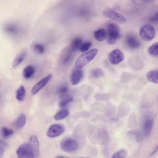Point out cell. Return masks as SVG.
Instances as JSON below:
<instances>
[{"mask_svg": "<svg viewBox=\"0 0 158 158\" xmlns=\"http://www.w3.org/2000/svg\"><path fill=\"white\" fill-rule=\"evenodd\" d=\"M94 38L98 41H102L106 37V32L103 29L100 28L95 31L94 33Z\"/></svg>", "mask_w": 158, "mask_h": 158, "instance_id": "7402d4cb", "label": "cell"}, {"mask_svg": "<svg viewBox=\"0 0 158 158\" xmlns=\"http://www.w3.org/2000/svg\"><path fill=\"white\" fill-rule=\"evenodd\" d=\"M68 91L67 86L64 85L60 87L58 90L59 94L61 96H64L66 95Z\"/></svg>", "mask_w": 158, "mask_h": 158, "instance_id": "d590c367", "label": "cell"}, {"mask_svg": "<svg viewBox=\"0 0 158 158\" xmlns=\"http://www.w3.org/2000/svg\"><path fill=\"white\" fill-rule=\"evenodd\" d=\"M92 43L91 42H87L81 44L79 48V51L81 52H85L88 51L91 47Z\"/></svg>", "mask_w": 158, "mask_h": 158, "instance_id": "e575fe53", "label": "cell"}, {"mask_svg": "<svg viewBox=\"0 0 158 158\" xmlns=\"http://www.w3.org/2000/svg\"><path fill=\"white\" fill-rule=\"evenodd\" d=\"M121 123H119L117 124L115 126L112 128L111 130V135H114L118 132L121 127Z\"/></svg>", "mask_w": 158, "mask_h": 158, "instance_id": "ab89813d", "label": "cell"}, {"mask_svg": "<svg viewBox=\"0 0 158 158\" xmlns=\"http://www.w3.org/2000/svg\"><path fill=\"white\" fill-rule=\"evenodd\" d=\"M119 120V119L117 118H111L110 119V121L112 123H115L117 122Z\"/></svg>", "mask_w": 158, "mask_h": 158, "instance_id": "ee69618b", "label": "cell"}, {"mask_svg": "<svg viewBox=\"0 0 158 158\" xmlns=\"http://www.w3.org/2000/svg\"><path fill=\"white\" fill-rule=\"evenodd\" d=\"M91 76L95 78H99L105 75L104 71L99 69H93L91 71Z\"/></svg>", "mask_w": 158, "mask_h": 158, "instance_id": "4dcf8cb0", "label": "cell"}, {"mask_svg": "<svg viewBox=\"0 0 158 158\" xmlns=\"http://www.w3.org/2000/svg\"><path fill=\"white\" fill-rule=\"evenodd\" d=\"M26 122L25 115L23 113L21 114L14 123L15 127L17 129H21L24 126Z\"/></svg>", "mask_w": 158, "mask_h": 158, "instance_id": "44dd1931", "label": "cell"}, {"mask_svg": "<svg viewBox=\"0 0 158 158\" xmlns=\"http://www.w3.org/2000/svg\"><path fill=\"white\" fill-rule=\"evenodd\" d=\"M26 94V91L24 86L21 85L17 89L16 92V98L19 101L23 100Z\"/></svg>", "mask_w": 158, "mask_h": 158, "instance_id": "d4e9b609", "label": "cell"}, {"mask_svg": "<svg viewBox=\"0 0 158 158\" xmlns=\"http://www.w3.org/2000/svg\"><path fill=\"white\" fill-rule=\"evenodd\" d=\"M107 144L104 145V146L102 148V153L105 157H108L110 155V150L109 145Z\"/></svg>", "mask_w": 158, "mask_h": 158, "instance_id": "f35d334b", "label": "cell"}, {"mask_svg": "<svg viewBox=\"0 0 158 158\" xmlns=\"http://www.w3.org/2000/svg\"><path fill=\"white\" fill-rule=\"evenodd\" d=\"M153 121L148 118L144 122L143 126V133L145 136H147L150 133L153 126Z\"/></svg>", "mask_w": 158, "mask_h": 158, "instance_id": "e0dca14e", "label": "cell"}, {"mask_svg": "<svg viewBox=\"0 0 158 158\" xmlns=\"http://www.w3.org/2000/svg\"><path fill=\"white\" fill-rule=\"evenodd\" d=\"M86 154L89 156L95 157L98 155V151L95 147L90 146L88 147L86 150Z\"/></svg>", "mask_w": 158, "mask_h": 158, "instance_id": "1f68e13d", "label": "cell"}, {"mask_svg": "<svg viewBox=\"0 0 158 158\" xmlns=\"http://www.w3.org/2000/svg\"><path fill=\"white\" fill-rule=\"evenodd\" d=\"M65 128L62 125L53 124L51 125L47 132V135L50 138H55L62 134L64 131Z\"/></svg>", "mask_w": 158, "mask_h": 158, "instance_id": "52a82bcc", "label": "cell"}, {"mask_svg": "<svg viewBox=\"0 0 158 158\" xmlns=\"http://www.w3.org/2000/svg\"><path fill=\"white\" fill-rule=\"evenodd\" d=\"M28 143L33 151L35 157H38L39 155V143L36 136L34 135L31 136Z\"/></svg>", "mask_w": 158, "mask_h": 158, "instance_id": "7c38bea8", "label": "cell"}, {"mask_svg": "<svg viewBox=\"0 0 158 158\" xmlns=\"http://www.w3.org/2000/svg\"><path fill=\"white\" fill-rule=\"evenodd\" d=\"M116 107L111 103H108L104 106L103 112L104 116L107 117H111L115 114Z\"/></svg>", "mask_w": 158, "mask_h": 158, "instance_id": "5bb4252c", "label": "cell"}, {"mask_svg": "<svg viewBox=\"0 0 158 158\" xmlns=\"http://www.w3.org/2000/svg\"><path fill=\"white\" fill-rule=\"evenodd\" d=\"M147 77L150 82L158 83V69L149 71L147 74Z\"/></svg>", "mask_w": 158, "mask_h": 158, "instance_id": "d6986e66", "label": "cell"}, {"mask_svg": "<svg viewBox=\"0 0 158 158\" xmlns=\"http://www.w3.org/2000/svg\"><path fill=\"white\" fill-rule=\"evenodd\" d=\"M52 77V75L49 74L41 79L32 88L31 90V93L34 95L37 93L50 81Z\"/></svg>", "mask_w": 158, "mask_h": 158, "instance_id": "30bf717a", "label": "cell"}, {"mask_svg": "<svg viewBox=\"0 0 158 158\" xmlns=\"http://www.w3.org/2000/svg\"><path fill=\"white\" fill-rule=\"evenodd\" d=\"M31 48L34 52L39 54H43L45 50L42 44L35 42L31 44Z\"/></svg>", "mask_w": 158, "mask_h": 158, "instance_id": "603a6c76", "label": "cell"}, {"mask_svg": "<svg viewBox=\"0 0 158 158\" xmlns=\"http://www.w3.org/2000/svg\"><path fill=\"white\" fill-rule=\"evenodd\" d=\"M27 52L25 50L20 51L15 56L12 62V66L13 68H15L23 61L26 56Z\"/></svg>", "mask_w": 158, "mask_h": 158, "instance_id": "9a60e30c", "label": "cell"}, {"mask_svg": "<svg viewBox=\"0 0 158 158\" xmlns=\"http://www.w3.org/2000/svg\"><path fill=\"white\" fill-rule=\"evenodd\" d=\"M148 52L151 56L156 57L158 56V42L154 43L148 48Z\"/></svg>", "mask_w": 158, "mask_h": 158, "instance_id": "4316f807", "label": "cell"}, {"mask_svg": "<svg viewBox=\"0 0 158 158\" xmlns=\"http://www.w3.org/2000/svg\"><path fill=\"white\" fill-rule=\"evenodd\" d=\"M104 106L99 103H95L92 105V108L94 110L101 111H103Z\"/></svg>", "mask_w": 158, "mask_h": 158, "instance_id": "8d00e7d4", "label": "cell"}, {"mask_svg": "<svg viewBox=\"0 0 158 158\" xmlns=\"http://www.w3.org/2000/svg\"><path fill=\"white\" fill-rule=\"evenodd\" d=\"M35 69L32 66L28 65L24 69L23 74L24 77L27 79L30 78L34 73Z\"/></svg>", "mask_w": 158, "mask_h": 158, "instance_id": "cb8c5ba5", "label": "cell"}, {"mask_svg": "<svg viewBox=\"0 0 158 158\" xmlns=\"http://www.w3.org/2000/svg\"><path fill=\"white\" fill-rule=\"evenodd\" d=\"M72 52L69 49L62 53L59 58L60 63L63 65L67 64L71 60L72 57Z\"/></svg>", "mask_w": 158, "mask_h": 158, "instance_id": "2e32d148", "label": "cell"}, {"mask_svg": "<svg viewBox=\"0 0 158 158\" xmlns=\"http://www.w3.org/2000/svg\"><path fill=\"white\" fill-rule=\"evenodd\" d=\"M128 110V108L127 104L123 102H121L118 110V116L120 118L125 116L127 114Z\"/></svg>", "mask_w": 158, "mask_h": 158, "instance_id": "ac0fdd59", "label": "cell"}, {"mask_svg": "<svg viewBox=\"0 0 158 158\" xmlns=\"http://www.w3.org/2000/svg\"><path fill=\"white\" fill-rule=\"evenodd\" d=\"M155 32L154 28L151 25L146 24L140 28L139 35L142 39L145 41H148L152 40L154 38Z\"/></svg>", "mask_w": 158, "mask_h": 158, "instance_id": "8992f818", "label": "cell"}, {"mask_svg": "<svg viewBox=\"0 0 158 158\" xmlns=\"http://www.w3.org/2000/svg\"><path fill=\"white\" fill-rule=\"evenodd\" d=\"M151 20L153 22H158V12L152 18Z\"/></svg>", "mask_w": 158, "mask_h": 158, "instance_id": "b9f144b4", "label": "cell"}, {"mask_svg": "<svg viewBox=\"0 0 158 158\" xmlns=\"http://www.w3.org/2000/svg\"><path fill=\"white\" fill-rule=\"evenodd\" d=\"M158 150V145L155 147L154 150L150 153L149 156H152L154 155Z\"/></svg>", "mask_w": 158, "mask_h": 158, "instance_id": "60d3db41", "label": "cell"}, {"mask_svg": "<svg viewBox=\"0 0 158 158\" xmlns=\"http://www.w3.org/2000/svg\"><path fill=\"white\" fill-rule=\"evenodd\" d=\"M91 139L93 144L104 145L109 141L110 136L105 129L96 128L91 134Z\"/></svg>", "mask_w": 158, "mask_h": 158, "instance_id": "6da1fadb", "label": "cell"}, {"mask_svg": "<svg viewBox=\"0 0 158 158\" xmlns=\"http://www.w3.org/2000/svg\"><path fill=\"white\" fill-rule=\"evenodd\" d=\"M104 15L106 17L121 23H125L126 20L122 15L111 9H107L103 12Z\"/></svg>", "mask_w": 158, "mask_h": 158, "instance_id": "9c48e42d", "label": "cell"}, {"mask_svg": "<svg viewBox=\"0 0 158 158\" xmlns=\"http://www.w3.org/2000/svg\"><path fill=\"white\" fill-rule=\"evenodd\" d=\"M69 114V112L68 110H61L58 112L55 115L54 118L56 120H60L66 117Z\"/></svg>", "mask_w": 158, "mask_h": 158, "instance_id": "83f0119b", "label": "cell"}, {"mask_svg": "<svg viewBox=\"0 0 158 158\" xmlns=\"http://www.w3.org/2000/svg\"><path fill=\"white\" fill-rule=\"evenodd\" d=\"M60 147L64 152L67 153H73L78 149L79 145L76 140L68 138L64 139L61 141Z\"/></svg>", "mask_w": 158, "mask_h": 158, "instance_id": "277c9868", "label": "cell"}, {"mask_svg": "<svg viewBox=\"0 0 158 158\" xmlns=\"http://www.w3.org/2000/svg\"><path fill=\"white\" fill-rule=\"evenodd\" d=\"M16 154L20 158H33L35 156L33 151L27 143L20 145L16 150Z\"/></svg>", "mask_w": 158, "mask_h": 158, "instance_id": "5b68a950", "label": "cell"}, {"mask_svg": "<svg viewBox=\"0 0 158 158\" xmlns=\"http://www.w3.org/2000/svg\"><path fill=\"white\" fill-rule=\"evenodd\" d=\"M74 136L77 139H81L85 137V134L83 128L81 125H78L75 129Z\"/></svg>", "mask_w": 158, "mask_h": 158, "instance_id": "484cf974", "label": "cell"}, {"mask_svg": "<svg viewBox=\"0 0 158 158\" xmlns=\"http://www.w3.org/2000/svg\"><path fill=\"white\" fill-rule=\"evenodd\" d=\"M126 43L127 46L132 49L138 48L140 46V43L137 38L132 35H128L126 39Z\"/></svg>", "mask_w": 158, "mask_h": 158, "instance_id": "4fadbf2b", "label": "cell"}, {"mask_svg": "<svg viewBox=\"0 0 158 158\" xmlns=\"http://www.w3.org/2000/svg\"><path fill=\"white\" fill-rule=\"evenodd\" d=\"M89 116V113L86 111H82L77 113V119L78 118H87Z\"/></svg>", "mask_w": 158, "mask_h": 158, "instance_id": "74e56055", "label": "cell"}, {"mask_svg": "<svg viewBox=\"0 0 158 158\" xmlns=\"http://www.w3.org/2000/svg\"><path fill=\"white\" fill-rule=\"evenodd\" d=\"M83 76V72L80 69H76L71 73L70 78V81L73 85L78 84Z\"/></svg>", "mask_w": 158, "mask_h": 158, "instance_id": "8fae6325", "label": "cell"}, {"mask_svg": "<svg viewBox=\"0 0 158 158\" xmlns=\"http://www.w3.org/2000/svg\"><path fill=\"white\" fill-rule=\"evenodd\" d=\"M108 58L110 63L113 65L118 64L124 59V56L122 52L119 49H115L109 53Z\"/></svg>", "mask_w": 158, "mask_h": 158, "instance_id": "ba28073f", "label": "cell"}, {"mask_svg": "<svg viewBox=\"0 0 158 158\" xmlns=\"http://www.w3.org/2000/svg\"><path fill=\"white\" fill-rule=\"evenodd\" d=\"M94 97L96 100L99 101L108 102L110 100V96L106 94H96Z\"/></svg>", "mask_w": 158, "mask_h": 158, "instance_id": "f546056e", "label": "cell"}, {"mask_svg": "<svg viewBox=\"0 0 158 158\" xmlns=\"http://www.w3.org/2000/svg\"><path fill=\"white\" fill-rule=\"evenodd\" d=\"M98 52V49L94 48L81 54L75 62L76 68L80 69L84 67L94 58Z\"/></svg>", "mask_w": 158, "mask_h": 158, "instance_id": "7a4b0ae2", "label": "cell"}, {"mask_svg": "<svg viewBox=\"0 0 158 158\" xmlns=\"http://www.w3.org/2000/svg\"><path fill=\"white\" fill-rule=\"evenodd\" d=\"M73 100V97L70 96L67 97L60 102L59 104V106L61 107H64Z\"/></svg>", "mask_w": 158, "mask_h": 158, "instance_id": "836d02e7", "label": "cell"}, {"mask_svg": "<svg viewBox=\"0 0 158 158\" xmlns=\"http://www.w3.org/2000/svg\"><path fill=\"white\" fill-rule=\"evenodd\" d=\"M82 40L80 38H76L72 41L69 48L72 52H74L79 49L82 44Z\"/></svg>", "mask_w": 158, "mask_h": 158, "instance_id": "ffe728a7", "label": "cell"}, {"mask_svg": "<svg viewBox=\"0 0 158 158\" xmlns=\"http://www.w3.org/2000/svg\"><path fill=\"white\" fill-rule=\"evenodd\" d=\"M145 0L147 1V0Z\"/></svg>", "mask_w": 158, "mask_h": 158, "instance_id": "bcb514c9", "label": "cell"}, {"mask_svg": "<svg viewBox=\"0 0 158 158\" xmlns=\"http://www.w3.org/2000/svg\"><path fill=\"white\" fill-rule=\"evenodd\" d=\"M106 27L107 43L110 45H113L120 37V28L117 24L112 23H108Z\"/></svg>", "mask_w": 158, "mask_h": 158, "instance_id": "3957f363", "label": "cell"}, {"mask_svg": "<svg viewBox=\"0 0 158 158\" xmlns=\"http://www.w3.org/2000/svg\"><path fill=\"white\" fill-rule=\"evenodd\" d=\"M56 157L57 158H66V157L62 156H56Z\"/></svg>", "mask_w": 158, "mask_h": 158, "instance_id": "f6af8a7d", "label": "cell"}, {"mask_svg": "<svg viewBox=\"0 0 158 158\" xmlns=\"http://www.w3.org/2000/svg\"><path fill=\"white\" fill-rule=\"evenodd\" d=\"M13 131L6 127H2L1 129V134L3 138H8L13 134Z\"/></svg>", "mask_w": 158, "mask_h": 158, "instance_id": "f1b7e54d", "label": "cell"}, {"mask_svg": "<svg viewBox=\"0 0 158 158\" xmlns=\"http://www.w3.org/2000/svg\"><path fill=\"white\" fill-rule=\"evenodd\" d=\"M4 153V149L3 146H2L1 144L0 145V157L1 158Z\"/></svg>", "mask_w": 158, "mask_h": 158, "instance_id": "7bdbcfd3", "label": "cell"}, {"mask_svg": "<svg viewBox=\"0 0 158 158\" xmlns=\"http://www.w3.org/2000/svg\"><path fill=\"white\" fill-rule=\"evenodd\" d=\"M127 152L124 149L120 150L114 153L112 156V158H124L126 157Z\"/></svg>", "mask_w": 158, "mask_h": 158, "instance_id": "d6a6232c", "label": "cell"}]
</instances>
